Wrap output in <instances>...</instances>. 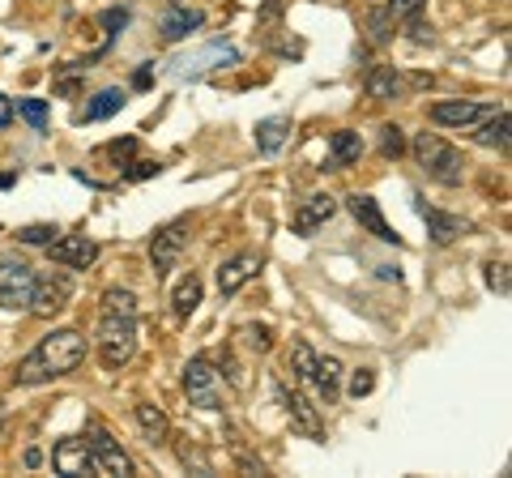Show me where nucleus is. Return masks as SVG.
Masks as SVG:
<instances>
[{
    "instance_id": "nucleus-1",
    "label": "nucleus",
    "mask_w": 512,
    "mask_h": 478,
    "mask_svg": "<svg viewBox=\"0 0 512 478\" xmlns=\"http://www.w3.org/2000/svg\"><path fill=\"white\" fill-rule=\"evenodd\" d=\"M82 359H86V338L82 333L77 329H56V333H47V338H39V346L18 363L13 380L26 385V389L52 385V380H64L69 372L82 368Z\"/></svg>"
},
{
    "instance_id": "nucleus-2",
    "label": "nucleus",
    "mask_w": 512,
    "mask_h": 478,
    "mask_svg": "<svg viewBox=\"0 0 512 478\" xmlns=\"http://www.w3.org/2000/svg\"><path fill=\"white\" fill-rule=\"evenodd\" d=\"M291 372L316 393V402L333 406L342 397V363L333 355H320V350H312L308 342H295L291 346Z\"/></svg>"
},
{
    "instance_id": "nucleus-3",
    "label": "nucleus",
    "mask_w": 512,
    "mask_h": 478,
    "mask_svg": "<svg viewBox=\"0 0 512 478\" xmlns=\"http://www.w3.org/2000/svg\"><path fill=\"white\" fill-rule=\"evenodd\" d=\"M410 150H414V158H419V167L427 171V180H436L444 188H457L461 180H466V158H461L457 146H448L444 137H436V133H414Z\"/></svg>"
},
{
    "instance_id": "nucleus-4",
    "label": "nucleus",
    "mask_w": 512,
    "mask_h": 478,
    "mask_svg": "<svg viewBox=\"0 0 512 478\" xmlns=\"http://www.w3.org/2000/svg\"><path fill=\"white\" fill-rule=\"evenodd\" d=\"M99 363L107 372L128 368V359L137 355V316H120V312H103L99 321Z\"/></svg>"
},
{
    "instance_id": "nucleus-5",
    "label": "nucleus",
    "mask_w": 512,
    "mask_h": 478,
    "mask_svg": "<svg viewBox=\"0 0 512 478\" xmlns=\"http://www.w3.org/2000/svg\"><path fill=\"white\" fill-rule=\"evenodd\" d=\"M184 397H188V406H197V410H222L227 406V393H222V376L218 368L205 355L197 359H188L184 363Z\"/></svg>"
},
{
    "instance_id": "nucleus-6",
    "label": "nucleus",
    "mask_w": 512,
    "mask_h": 478,
    "mask_svg": "<svg viewBox=\"0 0 512 478\" xmlns=\"http://www.w3.org/2000/svg\"><path fill=\"white\" fill-rule=\"evenodd\" d=\"M86 444H90V474H94V478H133V474H137L133 457H128L120 444L103 432L99 423L86 427Z\"/></svg>"
},
{
    "instance_id": "nucleus-7",
    "label": "nucleus",
    "mask_w": 512,
    "mask_h": 478,
    "mask_svg": "<svg viewBox=\"0 0 512 478\" xmlns=\"http://www.w3.org/2000/svg\"><path fill=\"white\" fill-rule=\"evenodd\" d=\"M274 397H278V406L286 414V423H291V432L308 436V440H325V419H320V406H312L299 389L282 385V380H274Z\"/></svg>"
},
{
    "instance_id": "nucleus-8",
    "label": "nucleus",
    "mask_w": 512,
    "mask_h": 478,
    "mask_svg": "<svg viewBox=\"0 0 512 478\" xmlns=\"http://www.w3.org/2000/svg\"><path fill=\"white\" fill-rule=\"evenodd\" d=\"M69 299H73V278L64 274V265L60 269H47V274L39 278L35 274V291H30V316H56V312H64L69 308Z\"/></svg>"
},
{
    "instance_id": "nucleus-9",
    "label": "nucleus",
    "mask_w": 512,
    "mask_h": 478,
    "mask_svg": "<svg viewBox=\"0 0 512 478\" xmlns=\"http://www.w3.org/2000/svg\"><path fill=\"white\" fill-rule=\"evenodd\" d=\"M30 291H35V269H30L22 257L0 261V308L5 312H26L30 308Z\"/></svg>"
},
{
    "instance_id": "nucleus-10",
    "label": "nucleus",
    "mask_w": 512,
    "mask_h": 478,
    "mask_svg": "<svg viewBox=\"0 0 512 478\" xmlns=\"http://www.w3.org/2000/svg\"><path fill=\"white\" fill-rule=\"evenodd\" d=\"M188 248V222H167V227H158L154 239H150V265H154V278L163 282L175 265H180Z\"/></svg>"
},
{
    "instance_id": "nucleus-11",
    "label": "nucleus",
    "mask_w": 512,
    "mask_h": 478,
    "mask_svg": "<svg viewBox=\"0 0 512 478\" xmlns=\"http://www.w3.org/2000/svg\"><path fill=\"white\" fill-rule=\"evenodd\" d=\"M491 103H474V99H440L427 107L431 124H440V129H470V124L487 120L491 116Z\"/></svg>"
},
{
    "instance_id": "nucleus-12",
    "label": "nucleus",
    "mask_w": 512,
    "mask_h": 478,
    "mask_svg": "<svg viewBox=\"0 0 512 478\" xmlns=\"http://www.w3.org/2000/svg\"><path fill=\"white\" fill-rule=\"evenodd\" d=\"M346 210L355 214V222L367 231V235H376L380 244H393V248H402V235H397L389 227V218L380 214V201L376 197H367V193H355V197H346Z\"/></svg>"
},
{
    "instance_id": "nucleus-13",
    "label": "nucleus",
    "mask_w": 512,
    "mask_h": 478,
    "mask_svg": "<svg viewBox=\"0 0 512 478\" xmlns=\"http://www.w3.org/2000/svg\"><path fill=\"white\" fill-rule=\"evenodd\" d=\"M47 257H52V265H64V269H90L99 261V244L86 235H56L47 244Z\"/></svg>"
},
{
    "instance_id": "nucleus-14",
    "label": "nucleus",
    "mask_w": 512,
    "mask_h": 478,
    "mask_svg": "<svg viewBox=\"0 0 512 478\" xmlns=\"http://www.w3.org/2000/svg\"><path fill=\"white\" fill-rule=\"evenodd\" d=\"M414 210L423 214V222H427V235H431V244H436V248L457 244V239L470 231V222H466V218H457V214H444V210H436V205H427L423 197H414Z\"/></svg>"
},
{
    "instance_id": "nucleus-15",
    "label": "nucleus",
    "mask_w": 512,
    "mask_h": 478,
    "mask_svg": "<svg viewBox=\"0 0 512 478\" xmlns=\"http://www.w3.org/2000/svg\"><path fill=\"white\" fill-rule=\"evenodd\" d=\"M214 65H239V52L227 43H210L205 52H192L184 60H175V65L167 69V77H175V82H184V77H197L205 69H214Z\"/></svg>"
},
{
    "instance_id": "nucleus-16",
    "label": "nucleus",
    "mask_w": 512,
    "mask_h": 478,
    "mask_svg": "<svg viewBox=\"0 0 512 478\" xmlns=\"http://www.w3.org/2000/svg\"><path fill=\"white\" fill-rule=\"evenodd\" d=\"M52 470L64 478H77V474H90V444L86 436H64L52 444Z\"/></svg>"
},
{
    "instance_id": "nucleus-17",
    "label": "nucleus",
    "mask_w": 512,
    "mask_h": 478,
    "mask_svg": "<svg viewBox=\"0 0 512 478\" xmlns=\"http://www.w3.org/2000/svg\"><path fill=\"white\" fill-rule=\"evenodd\" d=\"M261 265H265L261 252H239V257L222 261V269H218V291L222 295H235L239 286H248L256 274H261Z\"/></svg>"
},
{
    "instance_id": "nucleus-18",
    "label": "nucleus",
    "mask_w": 512,
    "mask_h": 478,
    "mask_svg": "<svg viewBox=\"0 0 512 478\" xmlns=\"http://www.w3.org/2000/svg\"><path fill=\"white\" fill-rule=\"evenodd\" d=\"M333 214H338V201H333L329 193H316V197H308V201H303L299 210H295L291 231H295V235H312V231L325 227Z\"/></svg>"
},
{
    "instance_id": "nucleus-19",
    "label": "nucleus",
    "mask_w": 512,
    "mask_h": 478,
    "mask_svg": "<svg viewBox=\"0 0 512 478\" xmlns=\"http://www.w3.org/2000/svg\"><path fill=\"white\" fill-rule=\"evenodd\" d=\"M133 419H137V427H141V436H146L150 449H163V444L171 440V419L154 402H137L133 406Z\"/></svg>"
},
{
    "instance_id": "nucleus-20",
    "label": "nucleus",
    "mask_w": 512,
    "mask_h": 478,
    "mask_svg": "<svg viewBox=\"0 0 512 478\" xmlns=\"http://www.w3.org/2000/svg\"><path fill=\"white\" fill-rule=\"evenodd\" d=\"M363 90H367V99H397L402 94V73H397L393 65H372L363 73Z\"/></svg>"
},
{
    "instance_id": "nucleus-21",
    "label": "nucleus",
    "mask_w": 512,
    "mask_h": 478,
    "mask_svg": "<svg viewBox=\"0 0 512 478\" xmlns=\"http://www.w3.org/2000/svg\"><path fill=\"white\" fill-rule=\"evenodd\" d=\"M124 103H128V94H124L120 86H107V90H99V94H94V99L86 103L82 124H99V120H107V116H116V111H124Z\"/></svg>"
},
{
    "instance_id": "nucleus-22",
    "label": "nucleus",
    "mask_w": 512,
    "mask_h": 478,
    "mask_svg": "<svg viewBox=\"0 0 512 478\" xmlns=\"http://www.w3.org/2000/svg\"><path fill=\"white\" fill-rule=\"evenodd\" d=\"M286 137H291V116H269L256 124V150L261 154H278L286 146Z\"/></svg>"
},
{
    "instance_id": "nucleus-23",
    "label": "nucleus",
    "mask_w": 512,
    "mask_h": 478,
    "mask_svg": "<svg viewBox=\"0 0 512 478\" xmlns=\"http://www.w3.org/2000/svg\"><path fill=\"white\" fill-rule=\"evenodd\" d=\"M508 129H512L508 107H500V111H491V116H487V124L474 133V141H478V146H487V150L508 154Z\"/></svg>"
},
{
    "instance_id": "nucleus-24",
    "label": "nucleus",
    "mask_w": 512,
    "mask_h": 478,
    "mask_svg": "<svg viewBox=\"0 0 512 478\" xmlns=\"http://www.w3.org/2000/svg\"><path fill=\"white\" fill-rule=\"evenodd\" d=\"M363 158V137L355 129H338L329 141V167H350Z\"/></svg>"
},
{
    "instance_id": "nucleus-25",
    "label": "nucleus",
    "mask_w": 512,
    "mask_h": 478,
    "mask_svg": "<svg viewBox=\"0 0 512 478\" xmlns=\"http://www.w3.org/2000/svg\"><path fill=\"white\" fill-rule=\"evenodd\" d=\"M235 342L244 346L248 355H269V350H274V329L261 325V321H248V325L235 329Z\"/></svg>"
},
{
    "instance_id": "nucleus-26",
    "label": "nucleus",
    "mask_w": 512,
    "mask_h": 478,
    "mask_svg": "<svg viewBox=\"0 0 512 478\" xmlns=\"http://www.w3.org/2000/svg\"><path fill=\"white\" fill-rule=\"evenodd\" d=\"M171 308H175V316H192L201 308V278L197 274L180 278V286L171 291Z\"/></svg>"
},
{
    "instance_id": "nucleus-27",
    "label": "nucleus",
    "mask_w": 512,
    "mask_h": 478,
    "mask_svg": "<svg viewBox=\"0 0 512 478\" xmlns=\"http://www.w3.org/2000/svg\"><path fill=\"white\" fill-rule=\"evenodd\" d=\"M201 26V13H188V9H171L163 18V39L167 43H180L184 35H192V30Z\"/></svg>"
},
{
    "instance_id": "nucleus-28",
    "label": "nucleus",
    "mask_w": 512,
    "mask_h": 478,
    "mask_svg": "<svg viewBox=\"0 0 512 478\" xmlns=\"http://www.w3.org/2000/svg\"><path fill=\"white\" fill-rule=\"evenodd\" d=\"M56 235H60L56 222H30V227L18 231V244H26V248H47Z\"/></svg>"
},
{
    "instance_id": "nucleus-29",
    "label": "nucleus",
    "mask_w": 512,
    "mask_h": 478,
    "mask_svg": "<svg viewBox=\"0 0 512 478\" xmlns=\"http://www.w3.org/2000/svg\"><path fill=\"white\" fill-rule=\"evenodd\" d=\"M380 154L384 158H402L406 154V129L402 124H384L380 129Z\"/></svg>"
},
{
    "instance_id": "nucleus-30",
    "label": "nucleus",
    "mask_w": 512,
    "mask_h": 478,
    "mask_svg": "<svg viewBox=\"0 0 512 478\" xmlns=\"http://www.w3.org/2000/svg\"><path fill=\"white\" fill-rule=\"evenodd\" d=\"M13 107H18V116H22L35 133H43V129H47V103H43V99H18Z\"/></svg>"
},
{
    "instance_id": "nucleus-31",
    "label": "nucleus",
    "mask_w": 512,
    "mask_h": 478,
    "mask_svg": "<svg viewBox=\"0 0 512 478\" xmlns=\"http://www.w3.org/2000/svg\"><path fill=\"white\" fill-rule=\"evenodd\" d=\"M103 312H120V316H137V295L133 291H120V286H111L103 295Z\"/></svg>"
},
{
    "instance_id": "nucleus-32",
    "label": "nucleus",
    "mask_w": 512,
    "mask_h": 478,
    "mask_svg": "<svg viewBox=\"0 0 512 478\" xmlns=\"http://www.w3.org/2000/svg\"><path fill=\"white\" fill-rule=\"evenodd\" d=\"M483 278H487V286H491L495 295H508V291H512V278H508V261H487Z\"/></svg>"
},
{
    "instance_id": "nucleus-33",
    "label": "nucleus",
    "mask_w": 512,
    "mask_h": 478,
    "mask_svg": "<svg viewBox=\"0 0 512 478\" xmlns=\"http://www.w3.org/2000/svg\"><path fill=\"white\" fill-rule=\"evenodd\" d=\"M372 389H376V372H372V368H359V372H350V380H346V393L355 397V402H359V397H367Z\"/></svg>"
},
{
    "instance_id": "nucleus-34",
    "label": "nucleus",
    "mask_w": 512,
    "mask_h": 478,
    "mask_svg": "<svg viewBox=\"0 0 512 478\" xmlns=\"http://www.w3.org/2000/svg\"><path fill=\"white\" fill-rule=\"evenodd\" d=\"M107 158H116V167H128L133 163V154H137V137H120V141H111V146H103Z\"/></svg>"
},
{
    "instance_id": "nucleus-35",
    "label": "nucleus",
    "mask_w": 512,
    "mask_h": 478,
    "mask_svg": "<svg viewBox=\"0 0 512 478\" xmlns=\"http://www.w3.org/2000/svg\"><path fill=\"white\" fill-rule=\"evenodd\" d=\"M389 22H393V18H389V9H372V18H367V30H372V43H376V47L393 39Z\"/></svg>"
},
{
    "instance_id": "nucleus-36",
    "label": "nucleus",
    "mask_w": 512,
    "mask_h": 478,
    "mask_svg": "<svg viewBox=\"0 0 512 478\" xmlns=\"http://www.w3.org/2000/svg\"><path fill=\"white\" fill-rule=\"evenodd\" d=\"M180 461H184V466H192L197 474H214V466H210V461H205L197 449H192V444H180Z\"/></svg>"
},
{
    "instance_id": "nucleus-37",
    "label": "nucleus",
    "mask_w": 512,
    "mask_h": 478,
    "mask_svg": "<svg viewBox=\"0 0 512 478\" xmlns=\"http://www.w3.org/2000/svg\"><path fill=\"white\" fill-rule=\"evenodd\" d=\"M158 171H163V167L150 163V158H137V163H128V167H124L128 180H150V175H158Z\"/></svg>"
},
{
    "instance_id": "nucleus-38",
    "label": "nucleus",
    "mask_w": 512,
    "mask_h": 478,
    "mask_svg": "<svg viewBox=\"0 0 512 478\" xmlns=\"http://www.w3.org/2000/svg\"><path fill=\"white\" fill-rule=\"evenodd\" d=\"M423 9V0H389V18H414Z\"/></svg>"
},
{
    "instance_id": "nucleus-39",
    "label": "nucleus",
    "mask_w": 512,
    "mask_h": 478,
    "mask_svg": "<svg viewBox=\"0 0 512 478\" xmlns=\"http://www.w3.org/2000/svg\"><path fill=\"white\" fill-rule=\"evenodd\" d=\"M103 26H107V35H120V30L128 26V9H107L103 13Z\"/></svg>"
},
{
    "instance_id": "nucleus-40",
    "label": "nucleus",
    "mask_w": 512,
    "mask_h": 478,
    "mask_svg": "<svg viewBox=\"0 0 512 478\" xmlns=\"http://www.w3.org/2000/svg\"><path fill=\"white\" fill-rule=\"evenodd\" d=\"M218 376H227L231 380V385L239 389V385H244V372H239V363L231 359V355H222V363H218Z\"/></svg>"
},
{
    "instance_id": "nucleus-41",
    "label": "nucleus",
    "mask_w": 512,
    "mask_h": 478,
    "mask_svg": "<svg viewBox=\"0 0 512 478\" xmlns=\"http://www.w3.org/2000/svg\"><path fill=\"white\" fill-rule=\"evenodd\" d=\"M13 116H18V107H13V99H9V94H0V129H9V124H13Z\"/></svg>"
},
{
    "instance_id": "nucleus-42",
    "label": "nucleus",
    "mask_w": 512,
    "mask_h": 478,
    "mask_svg": "<svg viewBox=\"0 0 512 478\" xmlns=\"http://www.w3.org/2000/svg\"><path fill=\"white\" fill-rule=\"evenodd\" d=\"M410 30H414V43H431V26H423L419 18H414V26H410Z\"/></svg>"
},
{
    "instance_id": "nucleus-43",
    "label": "nucleus",
    "mask_w": 512,
    "mask_h": 478,
    "mask_svg": "<svg viewBox=\"0 0 512 478\" xmlns=\"http://www.w3.org/2000/svg\"><path fill=\"white\" fill-rule=\"evenodd\" d=\"M278 9H282V0H265V9H261V22H269V18H278Z\"/></svg>"
},
{
    "instance_id": "nucleus-44",
    "label": "nucleus",
    "mask_w": 512,
    "mask_h": 478,
    "mask_svg": "<svg viewBox=\"0 0 512 478\" xmlns=\"http://www.w3.org/2000/svg\"><path fill=\"white\" fill-rule=\"evenodd\" d=\"M133 86L146 90V86H150V69H137V73H133Z\"/></svg>"
},
{
    "instance_id": "nucleus-45",
    "label": "nucleus",
    "mask_w": 512,
    "mask_h": 478,
    "mask_svg": "<svg viewBox=\"0 0 512 478\" xmlns=\"http://www.w3.org/2000/svg\"><path fill=\"white\" fill-rule=\"evenodd\" d=\"M26 466L39 470V466H43V453H39V449H26Z\"/></svg>"
}]
</instances>
